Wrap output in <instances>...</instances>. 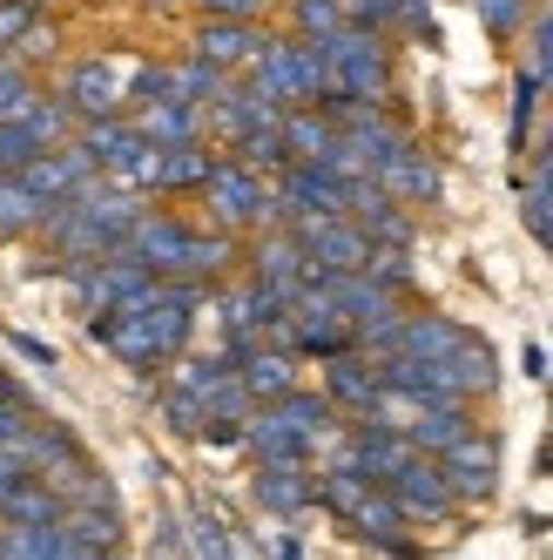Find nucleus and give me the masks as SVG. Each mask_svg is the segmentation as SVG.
<instances>
[{"label":"nucleus","instance_id":"obj_1","mask_svg":"<svg viewBox=\"0 0 553 560\" xmlns=\"http://www.w3.org/2000/svg\"><path fill=\"white\" fill-rule=\"evenodd\" d=\"M203 298H210V284H196V277H155V284L136 291L129 304L89 317V331L122 358L129 372H155V365H169V358H183Z\"/></svg>","mask_w":553,"mask_h":560},{"label":"nucleus","instance_id":"obj_2","mask_svg":"<svg viewBox=\"0 0 553 560\" xmlns=\"http://www.w3.org/2000/svg\"><path fill=\"white\" fill-rule=\"evenodd\" d=\"M142 210H149V203H142V189H122V183L95 176V183H82L74 196H61V203L48 210L42 236L55 244L61 264L108 257V250H122V244H129V230H136Z\"/></svg>","mask_w":553,"mask_h":560},{"label":"nucleus","instance_id":"obj_3","mask_svg":"<svg viewBox=\"0 0 553 560\" xmlns=\"http://www.w3.org/2000/svg\"><path fill=\"white\" fill-rule=\"evenodd\" d=\"M244 446L257 453V466H310L325 446H338V406L325 392H284L250 412Z\"/></svg>","mask_w":553,"mask_h":560},{"label":"nucleus","instance_id":"obj_4","mask_svg":"<svg viewBox=\"0 0 553 560\" xmlns=\"http://www.w3.org/2000/svg\"><path fill=\"white\" fill-rule=\"evenodd\" d=\"M136 264H149L155 277H196V284H210V277L230 270L236 244H230V230H189V217H169V210H142L136 230H129V244H122Z\"/></svg>","mask_w":553,"mask_h":560},{"label":"nucleus","instance_id":"obj_5","mask_svg":"<svg viewBox=\"0 0 553 560\" xmlns=\"http://www.w3.org/2000/svg\"><path fill=\"white\" fill-rule=\"evenodd\" d=\"M325 55V95L338 102H391V42H385V27H358V21H344L338 34H325L318 42Z\"/></svg>","mask_w":553,"mask_h":560},{"label":"nucleus","instance_id":"obj_6","mask_svg":"<svg viewBox=\"0 0 553 560\" xmlns=\"http://www.w3.org/2000/svg\"><path fill=\"white\" fill-rule=\"evenodd\" d=\"M244 82H257V95H270L276 108H318L325 89H331L318 42H297V34H270V48L257 55V68Z\"/></svg>","mask_w":553,"mask_h":560},{"label":"nucleus","instance_id":"obj_7","mask_svg":"<svg viewBox=\"0 0 553 560\" xmlns=\"http://www.w3.org/2000/svg\"><path fill=\"white\" fill-rule=\"evenodd\" d=\"M196 196L210 203V223L230 230V236H236V230H270V223H276V189H270V176H257L250 163H236V155H216Z\"/></svg>","mask_w":553,"mask_h":560},{"label":"nucleus","instance_id":"obj_8","mask_svg":"<svg viewBox=\"0 0 553 560\" xmlns=\"http://www.w3.org/2000/svg\"><path fill=\"white\" fill-rule=\"evenodd\" d=\"M74 142L89 149L95 176H108V183H122V189H142V196H149V183H155V142L136 129V115L82 122V129H74Z\"/></svg>","mask_w":553,"mask_h":560},{"label":"nucleus","instance_id":"obj_9","mask_svg":"<svg viewBox=\"0 0 553 560\" xmlns=\"http://www.w3.org/2000/svg\"><path fill=\"white\" fill-rule=\"evenodd\" d=\"M74 115V129L82 122H108V115H129V61L122 55H89V61H74L61 74V89H55Z\"/></svg>","mask_w":553,"mask_h":560},{"label":"nucleus","instance_id":"obj_10","mask_svg":"<svg viewBox=\"0 0 553 560\" xmlns=\"http://www.w3.org/2000/svg\"><path fill=\"white\" fill-rule=\"evenodd\" d=\"M270 189H276V223L284 230H297V223H310V217H344V176H331L325 163H291V170H276L270 176Z\"/></svg>","mask_w":553,"mask_h":560},{"label":"nucleus","instance_id":"obj_11","mask_svg":"<svg viewBox=\"0 0 553 560\" xmlns=\"http://www.w3.org/2000/svg\"><path fill=\"white\" fill-rule=\"evenodd\" d=\"M263 48H270V27L244 21V14H203V27L189 34V55L223 68V74H250Z\"/></svg>","mask_w":553,"mask_h":560},{"label":"nucleus","instance_id":"obj_12","mask_svg":"<svg viewBox=\"0 0 553 560\" xmlns=\"http://www.w3.org/2000/svg\"><path fill=\"white\" fill-rule=\"evenodd\" d=\"M276 115H284V108H276L270 95H257V82L230 74V82L203 102V136H216V142H244L250 129H270Z\"/></svg>","mask_w":553,"mask_h":560},{"label":"nucleus","instance_id":"obj_13","mask_svg":"<svg viewBox=\"0 0 553 560\" xmlns=\"http://www.w3.org/2000/svg\"><path fill=\"white\" fill-rule=\"evenodd\" d=\"M297 244H304L318 277L325 270H365V257H372V236L358 217H310V223H297Z\"/></svg>","mask_w":553,"mask_h":560},{"label":"nucleus","instance_id":"obj_14","mask_svg":"<svg viewBox=\"0 0 553 560\" xmlns=\"http://www.w3.org/2000/svg\"><path fill=\"white\" fill-rule=\"evenodd\" d=\"M439 472H446L452 500H493V487H499V446L472 425L466 439H452V446L439 453Z\"/></svg>","mask_w":553,"mask_h":560},{"label":"nucleus","instance_id":"obj_15","mask_svg":"<svg viewBox=\"0 0 553 560\" xmlns=\"http://www.w3.org/2000/svg\"><path fill=\"white\" fill-rule=\"evenodd\" d=\"M385 493L405 506V520H446L459 500H452V487H446V472H439V459L432 453H412L399 472L385 479Z\"/></svg>","mask_w":553,"mask_h":560},{"label":"nucleus","instance_id":"obj_16","mask_svg":"<svg viewBox=\"0 0 553 560\" xmlns=\"http://www.w3.org/2000/svg\"><path fill=\"white\" fill-rule=\"evenodd\" d=\"M14 176H27V189L42 196V203H61V196H74L82 183H95V163H89V149L82 142H55V149H42L27 170H14Z\"/></svg>","mask_w":553,"mask_h":560},{"label":"nucleus","instance_id":"obj_17","mask_svg":"<svg viewBox=\"0 0 553 560\" xmlns=\"http://www.w3.org/2000/svg\"><path fill=\"white\" fill-rule=\"evenodd\" d=\"M338 520H344V527H351V534H358V540H372L378 553H399V560L412 553V540L399 534V527H405V506H399V500H391L385 487H365L358 500H351V506L338 513Z\"/></svg>","mask_w":553,"mask_h":560},{"label":"nucleus","instance_id":"obj_18","mask_svg":"<svg viewBox=\"0 0 553 560\" xmlns=\"http://www.w3.org/2000/svg\"><path fill=\"white\" fill-rule=\"evenodd\" d=\"M250 277H257V284H270L276 298H297L318 270H310V257H304V244H297V230L276 223V236H263L257 257H250Z\"/></svg>","mask_w":553,"mask_h":560},{"label":"nucleus","instance_id":"obj_19","mask_svg":"<svg viewBox=\"0 0 553 560\" xmlns=\"http://www.w3.org/2000/svg\"><path fill=\"white\" fill-rule=\"evenodd\" d=\"M378 183H385V196H399L405 210H425V203H439V196H446L439 163H432V155H425L419 142H405L399 155H391V163L378 170Z\"/></svg>","mask_w":553,"mask_h":560},{"label":"nucleus","instance_id":"obj_20","mask_svg":"<svg viewBox=\"0 0 553 560\" xmlns=\"http://www.w3.org/2000/svg\"><path fill=\"white\" fill-rule=\"evenodd\" d=\"M325 365H331V372H325V398H331L338 412H365L372 398L385 392L372 351H338V358H325Z\"/></svg>","mask_w":553,"mask_h":560},{"label":"nucleus","instance_id":"obj_21","mask_svg":"<svg viewBox=\"0 0 553 560\" xmlns=\"http://www.w3.org/2000/svg\"><path fill=\"white\" fill-rule=\"evenodd\" d=\"M236 378H244V392L257 398V406H270V398H284V392H297V351H284V345H250L244 358H236Z\"/></svg>","mask_w":553,"mask_h":560},{"label":"nucleus","instance_id":"obj_22","mask_svg":"<svg viewBox=\"0 0 553 560\" xmlns=\"http://www.w3.org/2000/svg\"><path fill=\"white\" fill-rule=\"evenodd\" d=\"M257 506L276 513V520H297L304 506H318V479H310V466H257Z\"/></svg>","mask_w":553,"mask_h":560},{"label":"nucleus","instance_id":"obj_23","mask_svg":"<svg viewBox=\"0 0 553 560\" xmlns=\"http://www.w3.org/2000/svg\"><path fill=\"white\" fill-rule=\"evenodd\" d=\"M472 432V398H446V406H419L412 412V425H405V439H412V453H432L439 459L452 439H466Z\"/></svg>","mask_w":553,"mask_h":560},{"label":"nucleus","instance_id":"obj_24","mask_svg":"<svg viewBox=\"0 0 553 560\" xmlns=\"http://www.w3.org/2000/svg\"><path fill=\"white\" fill-rule=\"evenodd\" d=\"M276 129H284L291 163H325V155L338 149V122H331L325 108H284V115H276Z\"/></svg>","mask_w":553,"mask_h":560},{"label":"nucleus","instance_id":"obj_25","mask_svg":"<svg viewBox=\"0 0 553 560\" xmlns=\"http://www.w3.org/2000/svg\"><path fill=\"white\" fill-rule=\"evenodd\" d=\"M210 142H176V149H155V196H183V189H203V176H210Z\"/></svg>","mask_w":553,"mask_h":560},{"label":"nucleus","instance_id":"obj_26","mask_svg":"<svg viewBox=\"0 0 553 560\" xmlns=\"http://www.w3.org/2000/svg\"><path fill=\"white\" fill-rule=\"evenodd\" d=\"M136 129H142L155 149L203 142V108H189V102H149V108H136Z\"/></svg>","mask_w":553,"mask_h":560},{"label":"nucleus","instance_id":"obj_27","mask_svg":"<svg viewBox=\"0 0 553 560\" xmlns=\"http://www.w3.org/2000/svg\"><path fill=\"white\" fill-rule=\"evenodd\" d=\"M163 74H169V82H163V102H189V108H203V102H210V95L230 82L223 68L196 61V55H183V61H163Z\"/></svg>","mask_w":553,"mask_h":560},{"label":"nucleus","instance_id":"obj_28","mask_svg":"<svg viewBox=\"0 0 553 560\" xmlns=\"http://www.w3.org/2000/svg\"><path fill=\"white\" fill-rule=\"evenodd\" d=\"M55 203H42V196L27 189V176H0V236H27L42 230Z\"/></svg>","mask_w":553,"mask_h":560},{"label":"nucleus","instance_id":"obj_29","mask_svg":"<svg viewBox=\"0 0 553 560\" xmlns=\"http://www.w3.org/2000/svg\"><path fill=\"white\" fill-rule=\"evenodd\" d=\"M520 196H527V230L540 236V244L553 250V155H533V176L520 183Z\"/></svg>","mask_w":553,"mask_h":560},{"label":"nucleus","instance_id":"obj_30","mask_svg":"<svg viewBox=\"0 0 553 560\" xmlns=\"http://www.w3.org/2000/svg\"><path fill=\"white\" fill-rule=\"evenodd\" d=\"M236 149V163H250L257 176H276V170H291V149H284V129H250L244 142H230Z\"/></svg>","mask_w":553,"mask_h":560},{"label":"nucleus","instance_id":"obj_31","mask_svg":"<svg viewBox=\"0 0 553 560\" xmlns=\"http://www.w3.org/2000/svg\"><path fill=\"white\" fill-rule=\"evenodd\" d=\"M472 14H480V27L493 42H520L533 21V0H472Z\"/></svg>","mask_w":553,"mask_h":560},{"label":"nucleus","instance_id":"obj_32","mask_svg":"<svg viewBox=\"0 0 553 560\" xmlns=\"http://www.w3.org/2000/svg\"><path fill=\"white\" fill-rule=\"evenodd\" d=\"M344 27V8L338 0H291V34L297 42H325V34Z\"/></svg>","mask_w":553,"mask_h":560},{"label":"nucleus","instance_id":"obj_33","mask_svg":"<svg viewBox=\"0 0 553 560\" xmlns=\"http://www.w3.org/2000/svg\"><path fill=\"white\" fill-rule=\"evenodd\" d=\"M540 82L520 68V82H513V129H506V142H513V155H527V136H533V115H540Z\"/></svg>","mask_w":553,"mask_h":560},{"label":"nucleus","instance_id":"obj_34","mask_svg":"<svg viewBox=\"0 0 553 560\" xmlns=\"http://www.w3.org/2000/svg\"><path fill=\"white\" fill-rule=\"evenodd\" d=\"M42 95V82H34V74L14 61V55H0V122H14V115Z\"/></svg>","mask_w":553,"mask_h":560},{"label":"nucleus","instance_id":"obj_35","mask_svg":"<svg viewBox=\"0 0 553 560\" xmlns=\"http://www.w3.org/2000/svg\"><path fill=\"white\" fill-rule=\"evenodd\" d=\"M527 74H533V82L553 95V8L527 21Z\"/></svg>","mask_w":553,"mask_h":560},{"label":"nucleus","instance_id":"obj_36","mask_svg":"<svg viewBox=\"0 0 553 560\" xmlns=\"http://www.w3.org/2000/svg\"><path fill=\"white\" fill-rule=\"evenodd\" d=\"M189 540H196V560H236V547H230V534H223V520H210V513H196Z\"/></svg>","mask_w":553,"mask_h":560},{"label":"nucleus","instance_id":"obj_37","mask_svg":"<svg viewBox=\"0 0 553 560\" xmlns=\"http://www.w3.org/2000/svg\"><path fill=\"white\" fill-rule=\"evenodd\" d=\"M344 21H358V27H391L399 21V0H338Z\"/></svg>","mask_w":553,"mask_h":560},{"label":"nucleus","instance_id":"obj_38","mask_svg":"<svg viewBox=\"0 0 553 560\" xmlns=\"http://www.w3.org/2000/svg\"><path fill=\"white\" fill-rule=\"evenodd\" d=\"M391 27H412V34H432V0H399V21Z\"/></svg>","mask_w":553,"mask_h":560},{"label":"nucleus","instance_id":"obj_39","mask_svg":"<svg viewBox=\"0 0 553 560\" xmlns=\"http://www.w3.org/2000/svg\"><path fill=\"white\" fill-rule=\"evenodd\" d=\"M203 14H244V21H257L263 14V0H196Z\"/></svg>","mask_w":553,"mask_h":560},{"label":"nucleus","instance_id":"obj_40","mask_svg":"<svg viewBox=\"0 0 553 560\" xmlns=\"http://www.w3.org/2000/svg\"><path fill=\"white\" fill-rule=\"evenodd\" d=\"M21 479H27V466H21V459H14L8 446H0V506H8V493L21 487Z\"/></svg>","mask_w":553,"mask_h":560},{"label":"nucleus","instance_id":"obj_41","mask_svg":"<svg viewBox=\"0 0 553 560\" xmlns=\"http://www.w3.org/2000/svg\"><path fill=\"white\" fill-rule=\"evenodd\" d=\"M14 351H27V358H34V365H55V351H48L42 338H27V331H14Z\"/></svg>","mask_w":553,"mask_h":560},{"label":"nucleus","instance_id":"obj_42","mask_svg":"<svg viewBox=\"0 0 553 560\" xmlns=\"http://www.w3.org/2000/svg\"><path fill=\"white\" fill-rule=\"evenodd\" d=\"M0 406H27V398H21V385H14L8 372H0Z\"/></svg>","mask_w":553,"mask_h":560},{"label":"nucleus","instance_id":"obj_43","mask_svg":"<svg viewBox=\"0 0 553 560\" xmlns=\"http://www.w3.org/2000/svg\"><path fill=\"white\" fill-rule=\"evenodd\" d=\"M74 560H122V553H115V547H89V540H82V547H74Z\"/></svg>","mask_w":553,"mask_h":560},{"label":"nucleus","instance_id":"obj_44","mask_svg":"<svg viewBox=\"0 0 553 560\" xmlns=\"http://www.w3.org/2000/svg\"><path fill=\"white\" fill-rule=\"evenodd\" d=\"M533 155H553V115H546V129H540V149Z\"/></svg>","mask_w":553,"mask_h":560},{"label":"nucleus","instance_id":"obj_45","mask_svg":"<svg viewBox=\"0 0 553 560\" xmlns=\"http://www.w3.org/2000/svg\"><path fill=\"white\" fill-rule=\"evenodd\" d=\"M0 176H8V163H0Z\"/></svg>","mask_w":553,"mask_h":560}]
</instances>
